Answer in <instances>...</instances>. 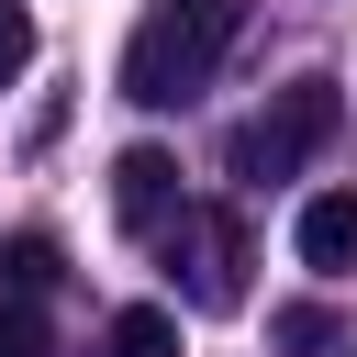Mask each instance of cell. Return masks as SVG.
<instances>
[{
  "label": "cell",
  "mask_w": 357,
  "mask_h": 357,
  "mask_svg": "<svg viewBox=\"0 0 357 357\" xmlns=\"http://www.w3.org/2000/svg\"><path fill=\"white\" fill-rule=\"evenodd\" d=\"M335 123H346V100H335V78H290L257 123H234V178H301L324 145H335Z\"/></svg>",
  "instance_id": "7a4b0ae2"
},
{
  "label": "cell",
  "mask_w": 357,
  "mask_h": 357,
  "mask_svg": "<svg viewBox=\"0 0 357 357\" xmlns=\"http://www.w3.org/2000/svg\"><path fill=\"white\" fill-rule=\"evenodd\" d=\"M112 212H123V234H156L178 212V156L167 145H123L112 156Z\"/></svg>",
  "instance_id": "277c9868"
},
{
  "label": "cell",
  "mask_w": 357,
  "mask_h": 357,
  "mask_svg": "<svg viewBox=\"0 0 357 357\" xmlns=\"http://www.w3.org/2000/svg\"><path fill=\"white\" fill-rule=\"evenodd\" d=\"M22 67H33V11H22V0H0V89H11Z\"/></svg>",
  "instance_id": "9c48e42d"
},
{
  "label": "cell",
  "mask_w": 357,
  "mask_h": 357,
  "mask_svg": "<svg viewBox=\"0 0 357 357\" xmlns=\"http://www.w3.org/2000/svg\"><path fill=\"white\" fill-rule=\"evenodd\" d=\"M290 245H301L312 279H346V268H357V190H312L301 223H290Z\"/></svg>",
  "instance_id": "5b68a950"
},
{
  "label": "cell",
  "mask_w": 357,
  "mask_h": 357,
  "mask_svg": "<svg viewBox=\"0 0 357 357\" xmlns=\"http://www.w3.org/2000/svg\"><path fill=\"white\" fill-rule=\"evenodd\" d=\"M0 357H56V346H45V312H33V301H0Z\"/></svg>",
  "instance_id": "ba28073f"
},
{
  "label": "cell",
  "mask_w": 357,
  "mask_h": 357,
  "mask_svg": "<svg viewBox=\"0 0 357 357\" xmlns=\"http://www.w3.org/2000/svg\"><path fill=\"white\" fill-rule=\"evenodd\" d=\"M234 33H245V0H156V11L134 22V45H123V100H134V112H178V100L223 67Z\"/></svg>",
  "instance_id": "6da1fadb"
},
{
  "label": "cell",
  "mask_w": 357,
  "mask_h": 357,
  "mask_svg": "<svg viewBox=\"0 0 357 357\" xmlns=\"http://www.w3.org/2000/svg\"><path fill=\"white\" fill-rule=\"evenodd\" d=\"M56 279H67V245H56V234H11V245H0V290H11V301H45Z\"/></svg>",
  "instance_id": "52a82bcc"
},
{
  "label": "cell",
  "mask_w": 357,
  "mask_h": 357,
  "mask_svg": "<svg viewBox=\"0 0 357 357\" xmlns=\"http://www.w3.org/2000/svg\"><path fill=\"white\" fill-rule=\"evenodd\" d=\"M156 245H167V290H178L190 312H234V301H245V223H234L223 201H178V212L156 223Z\"/></svg>",
  "instance_id": "3957f363"
},
{
  "label": "cell",
  "mask_w": 357,
  "mask_h": 357,
  "mask_svg": "<svg viewBox=\"0 0 357 357\" xmlns=\"http://www.w3.org/2000/svg\"><path fill=\"white\" fill-rule=\"evenodd\" d=\"M100 357H178V312L167 301H123L100 324Z\"/></svg>",
  "instance_id": "8992f818"
}]
</instances>
